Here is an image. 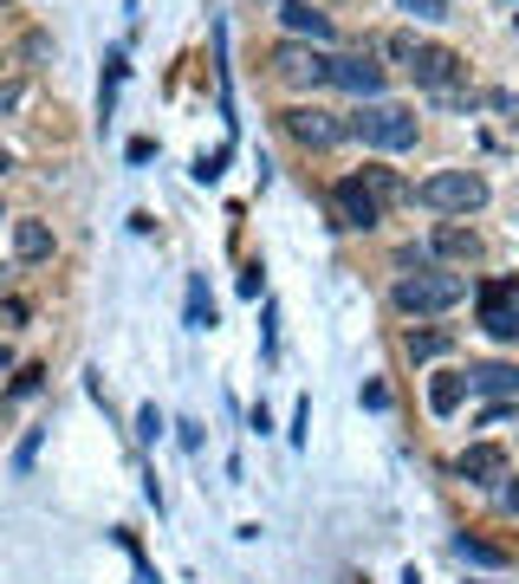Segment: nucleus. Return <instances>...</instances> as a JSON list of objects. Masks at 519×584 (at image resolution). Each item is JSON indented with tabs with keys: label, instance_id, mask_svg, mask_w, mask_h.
I'll use <instances>...</instances> for the list:
<instances>
[{
	"label": "nucleus",
	"instance_id": "f257e3e1",
	"mask_svg": "<svg viewBox=\"0 0 519 584\" xmlns=\"http://www.w3.org/2000/svg\"><path fill=\"white\" fill-rule=\"evenodd\" d=\"M409 202H422V209H436V215H474V209L487 202V182H481L474 169H442V176L416 182Z\"/></svg>",
	"mask_w": 519,
	"mask_h": 584
},
{
	"label": "nucleus",
	"instance_id": "f03ea898",
	"mask_svg": "<svg viewBox=\"0 0 519 584\" xmlns=\"http://www.w3.org/2000/svg\"><path fill=\"white\" fill-rule=\"evenodd\" d=\"M461 292H467L461 273L416 267V273H403V280H396V305H403V312H448V305H461Z\"/></svg>",
	"mask_w": 519,
	"mask_h": 584
},
{
	"label": "nucleus",
	"instance_id": "7ed1b4c3",
	"mask_svg": "<svg viewBox=\"0 0 519 584\" xmlns=\"http://www.w3.org/2000/svg\"><path fill=\"white\" fill-rule=\"evenodd\" d=\"M351 137H364L371 149H409L416 144V117L396 111V104H364V111H351Z\"/></svg>",
	"mask_w": 519,
	"mask_h": 584
},
{
	"label": "nucleus",
	"instance_id": "20e7f679",
	"mask_svg": "<svg viewBox=\"0 0 519 584\" xmlns=\"http://www.w3.org/2000/svg\"><path fill=\"white\" fill-rule=\"evenodd\" d=\"M474 305H481L487 338L514 345V338H519V280H487V287L474 292Z\"/></svg>",
	"mask_w": 519,
	"mask_h": 584
},
{
	"label": "nucleus",
	"instance_id": "39448f33",
	"mask_svg": "<svg viewBox=\"0 0 519 584\" xmlns=\"http://www.w3.org/2000/svg\"><path fill=\"white\" fill-rule=\"evenodd\" d=\"M286 137L305 149H331L338 137H351V117H331V111H318V104H293L286 111Z\"/></svg>",
	"mask_w": 519,
	"mask_h": 584
},
{
	"label": "nucleus",
	"instance_id": "423d86ee",
	"mask_svg": "<svg viewBox=\"0 0 519 584\" xmlns=\"http://www.w3.org/2000/svg\"><path fill=\"white\" fill-rule=\"evenodd\" d=\"M331 209H338L345 227H376V221H383V202H376V189L364 176H345V182L331 189Z\"/></svg>",
	"mask_w": 519,
	"mask_h": 584
},
{
	"label": "nucleus",
	"instance_id": "0eeeda50",
	"mask_svg": "<svg viewBox=\"0 0 519 584\" xmlns=\"http://www.w3.org/2000/svg\"><path fill=\"white\" fill-rule=\"evenodd\" d=\"M273 66H280L286 85H312V91H318V85H331V59H325V53H312V46H293V40L273 53Z\"/></svg>",
	"mask_w": 519,
	"mask_h": 584
},
{
	"label": "nucleus",
	"instance_id": "6e6552de",
	"mask_svg": "<svg viewBox=\"0 0 519 584\" xmlns=\"http://www.w3.org/2000/svg\"><path fill=\"white\" fill-rule=\"evenodd\" d=\"M409 78H416V85H429V91H448V85L461 78V53H448V46H416Z\"/></svg>",
	"mask_w": 519,
	"mask_h": 584
},
{
	"label": "nucleus",
	"instance_id": "1a4fd4ad",
	"mask_svg": "<svg viewBox=\"0 0 519 584\" xmlns=\"http://www.w3.org/2000/svg\"><path fill=\"white\" fill-rule=\"evenodd\" d=\"M461 481H474V487H494V481H507V448H494V441H474V448L461 454Z\"/></svg>",
	"mask_w": 519,
	"mask_h": 584
},
{
	"label": "nucleus",
	"instance_id": "9d476101",
	"mask_svg": "<svg viewBox=\"0 0 519 584\" xmlns=\"http://www.w3.org/2000/svg\"><path fill=\"white\" fill-rule=\"evenodd\" d=\"M331 85H345L358 98H376L383 91V66H371V59H331Z\"/></svg>",
	"mask_w": 519,
	"mask_h": 584
},
{
	"label": "nucleus",
	"instance_id": "9b49d317",
	"mask_svg": "<svg viewBox=\"0 0 519 584\" xmlns=\"http://www.w3.org/2000/svg\"><path fill=\"white\" fill-rule=\"evenodd\" d=\"M13 254L33 267V260H53V227L46 221H13Z\"/></svg>",
	"mask_w": 519,
	"mask_h": 584
},
{
	"label": "nucleus",
	"instance_id": "f8f14e48",
	"mask_svg": "<svg viewBox=\"0 0 519 584\" xmlns=\"http://www.w3.org/2000/svg\"><path fill=\"white\" fill-rule=\"evenodd\" d=\"M467 390H481V396H519V370L514 364H474L467 370Z\"/></svg>",
	"mask_w": 519,
	"mask_h": 584
},
{
	"label": "nucleus",
	"instance_id": "ddd939ff",
	"mask_svg": "<svg viewBox=\"0 0 519 584\" xmlns=\"http://www.w3.org/2000/svg\"><path fill=\"white\" fill-rule=\"evenodd\" d=\"M280 20H286V33H305V40H318V46L331 40V20H325V13H312V0H286V7H280Z\"/></svg>",
	"mask_w": 519,
	"mask_h": 584
},
{
	"label": "nucleus",
	"instance_id": "4468645a",
	"mask_svg": "<svg viewBox=\"0 0 519 584\" xmlns=\"http://www.w3.org/2000/svg\"><path fill=\"white\" fill-rule=\"evenodd\" d=\"M461 396H467V370H442V377L429 383V409H436V416H454Z\"/></svg>",
	"mask_w": 519,
	"mask_h": 584
},
{
	"label": "nucleus",
	"instance_id": "2eb2a0df",
	"mask_svg": "<svg viewBox=\"0 0 519 584\" xmlns=\"http://www.w3.org/2000/svg\"><path fill=\"white\" fill-rule=\"evenodd\" d=\"M436 254L442 260H474L481 254V234L474 227H436Z\"/></svg>",
	"mask_w": 519,
	"mask_h": 584
},
{
	"label": "nucleus",
	"instance_id": "dca6fc26",
	"mask_svg": "<svg viewBox=\"0 0 519 584\" xmlns=\"http://www.w3.org/2000/svg\"><path fill=\"white\" fill-rule=\"evenodd\" d=\"M358 176H364V182L376 189V202H383V209H390V202H403V195H416V189H409V182H403L396 169H383V162H371V169H358Z\"/></svg>",
	"mask_w": 519,
	"mask_h": 584
},
{
	"label": "nucleus",
	"instance_id": "f3484780",
	"mask_svg": "<svg viewBox=\"0 0 519 584\" xmlns=\"http://www.w3.org/2000/svg\"><path fill=\"white\" fill-rule=\"evenodd\" d=\"M454 552H461L467 565H507V552H500L494 539H474V532H461V539H454Z\"/></svg>",
	"mask_w": 519,
	"mask_h": 584
},
{
	"label": "nucleus",
	"instance_id": "a211bd4d",
	"mask_svg": "<svg viewBox=\"0 0 519 584\" xmlns=\"http://www.w3.org/2000/svg\"><path fill=\"white\" fill-rule=\"evenodd\" d=\"M416 46H422V40H409V33H390V40H376V53H383V59H396V66H409V59H416Z\"/></svg>",
	"mask_w": 519,
	"mask_h": 584
},
{
	"label": "nucleus",
	"instance_id": "6ab92c4d",
	"mask_svg": "<svg viewBox=\"0 0 519 584\" xmlns=\"http://www.w3.org/2000/svg\"><path fill=\"white\" fill-rule=\"evenodd\" d=\"M189 325H215V299H208V287H202V280L189 287Z\"/></svg>",
	"mask_w": 519,
	"mask_h": 584
},
{
	"label": "nucleus",
	"instance_id": "aec40b11",
	"mask_svg": "<svg viewBox=\"0 0 519 584\" xmlns=\"http://www.w3.org/2000/svg\"><path fill=\"white\" fill-rule=\"evenodd\" d=\"M448 332H409V358H442Z\"/></svg>",
	"mask_w": 519,
	"mask_h": 584
},
{
	"label": "nucleus",
	"instance_id": "412c9836",
	"mask_svg": "<svg viewBox=\"0 0 519 584\" xmlns=\"http://www.w3.org/2000/svg\"><path fill=\"white\" fill-rule=\"evenodd\" d=\"M403 13H416V20H442L448 13V0H396Z\"/></svg>",
	"mask_w": 519,
	"mask_h": 584
},
{
	"label": "nucleus",
	"instance_id": "4be33fe9",
	"mask_svg": "<svg viewBox=\"0 0 519 584\" xmlns=\"http://www.w3.org/2000/svg\"><path fill=\"white\" fill-rule=\"evenodd\" d=\"M137 436H144V441L162 436V416H156V403H144V409H137Z\"/></svg>",
	"mask_w": 519,
	"mask_h": 584
},
{
	"label": "nucleus",
	"instance_id": "5701e85b",
	"mask_svg": "<svg viewBox=\"0 0 519 584\" xmlns=\"http://www.w3.org/2000/svg\"><path fill=\"white\" fill-rule=\"evenodd\" d=\"M222 162H227V149H215V156H202V162H195V182H215V176H222Z\"/></svg>",
	"mask_w": 519,
	"mask_h": 584
},
{
	"label": "nucleus",
	"instance_id": "b1692460",
	"mask_svg": "<svg viewBox=\"0 0 519 584\" xmlns=\"http://www.w3.org/2000/svg\"><path fill=\"white\" fill-rule=\"evenodd\" d=\"M40 377H46V370H40V364H26L20 377H13V390H20V396H33V390H40Z\"/></svg>",
	"mask_w": 519,
	"mask_h": 584
},
{
	"label": "nucleus",
	"instance_id": "393cba45",
	"mask_svg": "<svg viewBox=\"0 0 519 584\" xmlns=\"http://www.w3.org/2000/svg\"><path fill=\"white\" fill-rule=\"evenodd\" d=\"M364 409H390V390L383 383H364Z\"/></svg>",
	"mask_w": 519,
	"mask_h": 584
},
{
	"label": "nucleus",
	"instance_id": "a878e982",
	"mask_svg": "<svg viewBox=\"0 0 519 584\" xmlns=\"http://www.w3.org/2000/svg\"><path fill=\"white\" fill-rule=\"evenodd\" d=\"M20 98H26V85H20V78H13V85H0V111H13Z\"/></svg>",
	"mask_w": 519,
	"mask_h": 584
},
{
	"label": "nucleus",
	"instance_id": "bb28decb",
	"mask_svg": "<svg viewBox=\"0 0 519 584\" xmlns=\"http://www.w3.org/2000/svg\"><path fill=\"white\" fill-rule=\"evenodd\" d=\"M0 370H7V345H0Z\"/></svg>",
	"mask_w": 519,
	"mask_h": 584
},
{
	"label": "nucleus",
	"instance_id": "cd10ccee",
	"mask_svg": "<svg viewBox=\"0 0 519 584\" xmlns=\"http://www.w3.org/2000/svg\"><path fill=\"white\" fill-rule=\"evenodd\" d=\"M0 169H7V149H0Z\"/></svg>",
	"mask_w": 519,
	"mask_h": 584
},
{
	"label": "nucleus",
	"instance_id": "c85d7f7f",
	"mask_svg": "<svg viewBox=\"0 0 519 584\" xmlns=\"http://www.w3.org/2000/svg\"><path fill=\"white\" fill-rule=\"evenodd\" d=\"M0 7H7V0H0Z\"/></svg>",
	"mask_w": 519,
	"mask_h": 584
},
{
	"label": "nucleus",
	"instance_id": "c756f323",
	"mask_svg": "<svg viewBox=\"0 0 519 584\" xmlns=\"http://www.w3.org/2000/svg\"><path fill=\"white\" fill-rule=\"evenodd\" d=\"M514 7H519V0H514Z\"/></svg>",
	"mask_w": 519,
	"mask_h": 584
}]
</instances>
